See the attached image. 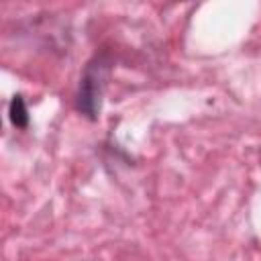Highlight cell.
Listing matches in <instances>:
<instances>
[{"label":"cell","mask_w":261,"mask_h":261,"mask_svg":"<svg viewBox=\"0 0 261 261\" xmlns=\"http://www.w3.org/2000/svg\"><path fill=\"white\" fill-rule=\"evenodd\" d=\"M110 67H112L110 55L106 51H100L88 61L80 77V86L75 92V110L90 120H96L100 116L102 96L106 90Z\"/></svg>","instance_id":"1"},{"label":"cell","mask_w":261,"mask_h":261,"mask_svg":"<svg viewBox=\"0 0 261 261\" xmlns=\"http://www.w3.org/2000/svg\"><path fill=\"white\" fill-rule=\"evenodd\" d=\"M8 116H10L12 126H16V128H27L29 126V110H27L24 98L20 94L12 96V100L8 104Z\"/></svg>","instance_id":"2"}]
</instances>
